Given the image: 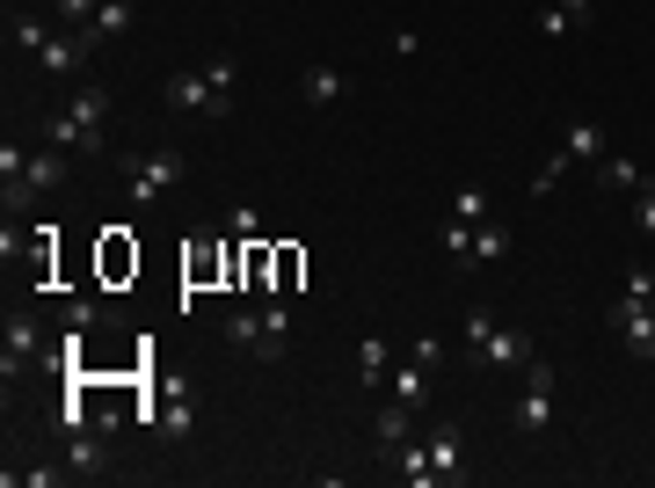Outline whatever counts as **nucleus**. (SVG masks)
Here are the masks:
<instances>
[{
  "label": "nucleus",
  "instance_id": "423d86ee",
  "mask_svg": "<svg viewBox=\"0 0 655 488\" xmlns=\"http://www.w3.org/2000/svg\"><path fill=\"white\" fill-rule=\"evenodd\" d=\"M481 350V365H503V372H525V358H532V336L517 328V321H488V336L474 342Z\"/></svg>",
  "mask_w": 655,
  "mask_h": 488
},
{
  "label": "nucleus",
  "instance_id": "39448f33",
  "mask_svg": "<svg viewBox=\"0 0 655 488\" xmlns=\"http://www.w3.org/2000/svg\"><path fill=\"white\" fill-rule=\"evenodd\" d=\"M423 452H430V466H437V481L444 488L466 481V430L459 423H430V430H423Z\"/></svg>",
  "mask_w": 655,
  "mask_h": 488
},
{
  "label": "nucleus",
  "instance_id": "9d476101",
  "mask_svg": "<svg viewBox=\"0 0 655 488\" xmlns=\"http://www.w3.org/2000/svg\"><path fill=\"white\" fill-rule=\"evenodd\" d=\"M255 314H263V342H255V358L277 365V358H285V342H291V306H285V299H269V306H255Z\"/></svg>",
  "mask_w": 655,
  "mask_h": 488
},
{
  "label": "nucleus",
  "instance_id": "20e7f679",
  "mask_svg": "<svg viewBox=\"0 0 655 488\" xmlns=\"http://www.w3.org/2000/svg\"><path fill=\"white\" fill-rule=\"evenodd\" d=\"M605 328L627 342V358H655V306H648V299L619 292V299L605 306Z\"/></svg>",
  "mask_w": 655,
  "mask_h": 488
},
{
  "label": "nucleus",
  "instance_id": "412c9836",
  "mask_svg": "<svg viewBox=\"0 0 655 488\" xmlns=\"http://www.w3.org/2000/svg\"><path fill=\"white\" fill-rule=\"evenodd\" d=\"M342 88H350V80H342L336 66H306V102H342Z\"/></svg>",
  "mask_w": 655,
  "mask_h": 488
},
{
  "label": "nucleus",
  "instance_id": "c9c22d12",
  "mask_svg": "<svg viewBox=\"0 0 655 488\" xmlns=\"http://www.w3.org/2000/svg\"><path fill=\"white\" fill-rule=\"evenodd\" d=\"M627 292H633V299H648V306H655V277H648V270H627Z\"/></svg>",
  "mask_w": 655,
  "mask_h": 488
},
{
  "label": "nucleus",
  "instance_id": "f8f14e48",
  "mask_svg": "<svg viewBox=\"0 0 655 488\" xmlns=\"http://www.w3.org/2000/svg\"><path fill=\"white\" fill-rule=\"evenodd\" d=\"M387 460H393V474H401V481H408V488H444V481H437V466H430V452H423V438L393 445Z\"/></svg>",
  "mask_w": 655,
  "mask_h": 488
},
{
  "label": "nucleus",
  "instance_id": "4be33fe9",
  "mask_svg": "<svg viewBox=\"0 0 655 488\" xmlns=\"http://www.w3.org/2000/svg\"><path fill=\"white\" fill-rule=\"evenodd\" d=\"M437 248H444V255H452V263L466 270V248H474V226H466V220H444V226H437Z\"/></svg>",
  "mask_w": 655,
  "mask_h": 488
},
{
  "label": "nucleus",
  "instance_id": "cd10ccee",
  "mask_svg": "<svg viewBox=\"0 0 655 488\" xmlns=\"http://www.w3.org/2000/svg\"><path fill=\"white\" fill-rule=\"evenodd\" d=\"M568 29H576L568 8H539V37H568Z\"/></svg>",
  "mask_w": 655,
  "mask_h": 488
},
{
  "label": "nucleus",
  "instance_id": "393cba45",
  "mask_svg": "<svg viewBox=\"0 0 655 488\" xmlns=\"http://www.w3.org/2000/svg\"><path fill=\"white\" fill-rule=\"evenodd\" d=\"M161 438H190V393H175V401H168V409H161Z\"/></svg>",
  "mask_w": 655,
  "mask_h": 488
},
{
  "label": "nucleus",
  "instance_id": "4468645a",
  "mask_svg": "<svg viewBox=\"0 0 655 488\" xmlns=\"http://www.w3.org/2000/svg\"><path fill=\"white\" fill-rule=\"evenodd\" d=\"M509 423H517L525 438H532V430H546V423H554V387H525V401L509 409Z\"/></svg>",
  "mask_w": 655,
  "mask_h": 488
},
{
  "label": "nucleus",
  "instance_id": "5701e85b",
  "mask_svg": "<svg viewBox=\"0 0 655 488\" xmlns=\"http://www.w3.org/2000/svg\"><path fill=\"white\" fill-rule=\"evenodd\" d=\"M568 168H576V153H568V147H554V153H546V161H539V175H532V190L546 197V190H554V183H560V175H568Z\"/></svg>",
  "mask_w": 655,
  "mask_h": 488
},
{
  "label": "nucleus",
  "instance_id": "72a5a7b5",
  "mask_svg": "<svg viewBox=\"0 0 655 488\" xmlns=\"http://www.w3.org/2000/svg\"><path fill=\"white\" fill-rule=\"evenodd\" d=\"M45 37H51V29H45V23H29V15L15 23V45H23V51H45Z\"/></svg>",
  "mask_w": 655,
  "mask_h": 488
},
{
  "label": "nucleus",
  "instance_id": "bb28decb",
  "mask_svg": "<svg viewBox=\"0 0 655 488\" xmlns=\"http://www.w3.org/2000/svg\"><path fill=\"white\" fill-rule=\"evenodd\" d=\"M226 234H234V241H255V234H263L255 204H234V212H226Z\"/></svg>",
  "mask_w": 655,
  "mask_h": 488
},
{
  "label": "nucleus",
  "instance_id": "6ab92c4d",
  "mask_svg": "<svg viewBox=\"0 0 655 488\" xmlns=\"http://www.w3.org/2000/svg\"><path fill=\"white\" fill-rule=\"evenodd\" d=\"M387 358H393V350H387L379 336L357 342V379H364V387H379V379H387Z\"/></svg>",
  "mask_w": 655,
  "mask_h": 488
},
{
  "label": "nucleus",
  "instance_id": "a211bd4d",
  "mask_svg": "<svg viewBox=\"0 0 655 488\" xmlns=\"http://www.w3.org/2000/svg\"><path fill=\"white\" fill-rule=\"evenodd\" d=\"M226 342L255 358V342H263V314H255V306H241V314H226Z\"/></svg>",
  "mask_w": 655,
  "mask_h": 488
},
{
  "label": "nucleus",
  "instance_id": "1a4fd4ad",
  "mask_svg": "<svg viewBox=\"0 0 655 488\" xmlns=\"http://www.w3.org/2000/svg\"><path fill=\"white\" fill-rule=\"evenodd\" d=\"M37 321H23V314H8V358H0V372H8V379H15V372L23 365H37V358H45V350H37Z\"/></svg>",
  "mask_w": 655,
  "mask_h": 488
},
{
  "label": "nucleus",
  "instance_id": "7c9ffc66",
  "mask_svg": "<svg viewBox=\"0 0 655 488\" xmlns=\"http://www.w3.org/2000/svg\"><path fill=\"white\" fill-rule=\"evenodd\" d=\"M23 168H29V153L15 147V139H8V147H0V183H15V175H23Z\"/></svg>",
  "mask_w": 655,
  "mask_h": 488
},
{
  "label": "nucleus",
  "instance_id": "ddd939ff",
  "mask_svg": "<svg viewBox=\"0 0 655 488\" xmlns=\"http://www.w3.org/2000/svg\"><path fill=\"white\" fill-rule=\"evenodd\" d=\"M23 183L37 197H51L59 183H66V147H45V153H29V168H23Z\"/></svg>",
  "mask_w": 655,
  "mask_h": 488
},
{
  "label": "nucleus",
  "instance_id": "c85d7f7f",
  "mask_svg": "<svg viewBox=\"0 0 655 488\" xmlns=\"http://www.w3.org/2000/svg\"><path fill=\"white\" fill-rule=\"evenodd\" d=\"M408 358H415V365H430V372H437V365H444V342H437V336H415V342H408Z\"/></svg>",
  "mask_w": 655,
  "mask_h": 488
},
{
  "label": "nucleus",
  "instance_id": "9b49d317",
  "mask_svg": "<svg viewBox=\"0 0 655 488\" xmlns=\"http://www.w3.org/2000/svg\"><path fill=\"white\" fill-rule=\"evenodd\" d=\"M371 438H379V452H393V445H408V438H415V409L387 393V409L371 415Z\"/></svg>",
  "mask_w": 655,
  "mask_h": 488
},
{
  "label": "nucleus",
  "instance_id": "0eeeda50",
  "mask_svg": "<svg viewBox=\"0 0 655 488\" xmlns=\"http://www.w3.org/2000/svg\"><path fill=\"white\" fill-rule=\"evenodd\" d=\"M66 474H80V481H102V474H110V445H102V430H73L66 438Z\"/></svg>",
  "mask_w": 655,
  "mask_h": 488
},
{
  "label": "nucleus",
  "instance_id": "f03ea898",
  "mask_svg": "<svg viewBox=\"0 0 655 488\" xmlns=\"http://www.w3.org/2000/svg\"><path fill=\"white\" fill-rule=\"evenodd\" d=\"M124 190H131V212H153L161 197L182 183V153L175 147H153V153H124Z\"/></svg>",
  "mask_w": 655,
  "mask_h": 488
},
{
  "label": "nucleus",
  "instance_id": "f3484780",
  "mask_svg": "<svg viewBox=\"0 0 655 488\" xmlns=\"http://www.w3.org/2000/svg\"><path fill=\"white\" fill-rule=\"evenodd\" d=\"M503 255H509V234H503V226H474V248H466V270H481V263H503Z\"/></svg>",
  "mask_w": 655,
  "mask_h": 488
},
{
  "label": "nucleus",
  "instance_id": "473e14b6",
  "mask_svg": "<svg viewBox=\"0 0 655 488\" xmlns=\"http://www.w3.org/2000/svg\"><path fill=\"white\" fill-rule=\"evenodd\" d=\"M23 241H29V234H23V226H15V220L0 226V263H15V255H23Z\"/></svg>",
  "mask_w": 655,
  "mask_h": 488
},
{
  "label": "nucleus",
  "instance_id": "f257e3e1",
  "mask_svg": "<svg viewBox=\"0 0 655 488\" xmlns=\"http://www.w3.org/2000/svg\"><path fill=\"white\" fill-rule=\"evenodd\" d=\"M102 117H110V88H96V80H80L73 88V102L59 110V117L45 124L51 147H73V153H102Z\"/></svg>",
  "mask_w": 655,
  "mask_h": 488
},
{
  "label": "nucleus",
  "instance_id": "dca6fc26",
  "mask_svg": "<svg viewBox=\"0 0 655 488\" xmlns=\"http://www.w3.org/2000/svg\"><path fill=\"white\" fill-rule=\"evenodd\" d=\"M387 393H393V401H408V409H423V401H430V365H415V358H408V365L387 379Z\"/></svg>",
  "mask_w": 655,
  "mask_h": 488
},
{
  "label": "nucleus",
  "instance_id": "f704fd0d",
  "mask_svg": "<svg viewBox=\"0 0 655 488\" xmlns=\"http://www.w3.org/2000/svg\"><path fill=\"white\" fill-rule=\"evenodd\" d=\"M218 270V248L212 241H197V255H190V277H212Z\"/></svg>",
  "mask_w": 655,
  "mask_h": 488
},
{
  "label": "nucleus",
  "instance_id": "c756f323",
  "mask_svg": "<svg viewBox=\"0 0 655 488\" xmlns=\"http://www.w3.org/2000/svg\"><path fill=\"white\" fill-rule=\"evenodd\" d=\"M51 8H59V15L80 29V23H96V8H102V0H51Z\"/></svg>",
  "mask_w": 655,
  "mask_h": 488
},
{
  "label": "nucleus",
  "instance_id": "a878e982",
  "mask_svg": "<svg viewBox=\"0 0 655 488\" xmlns=\"http://www.w3.org/2000/svg\"><path fill=\"white\" fill-rule=\"evenodd\" d=\"M204 74H212V88H218V96H234V80H241V66H234L226 51H212V59H204Z\"/></svg>",
  "mask_w": 655,
  "mask_h": 488
},
{
  "label": "nucleus",
  "instance_id": "b1692460",
  "mask_svg": "<svg viewBox=\"0 0 655 488\" xmlns=\"http://www.w3.org/2000/svg\"><path fill=\"white\" fill-rule=\"evenodd\" d=\"M452 220H466V226H481V220H488V190H481V183H466V190L452 197Z\"/></svg>",
  "mask_w": 655,
  "mask_h": 488
},
{
  "label": "nucleus",
  "instance_id": "e433bc0d",
  "mask_svg": "<svg viewBox=\"0 0 655 488\" xmlns=\"http://www.w3.org/2000/svg\"><path fill=\"white\" fill-rule=\"evenodd\" d=\"M554 8H568L576 23H582V15H597V0H554Z\"/></svg>",
  "mask_w": 655,
  "mask_h": 488
},
{
  "label": "nucleus",
  "instance_id": "2eb2a0df",
  "mask_svg": "<svg viewBox=\"0 0 655 488\" xmlns=\"http://www.w3.org/2000/svg\"><path fill=\"white\" fill-rule=\"evenodd\" d=\"M597 183H605V190H619V197H633V190H648V175L633 168L627 153H605V161H597Z\"/></svg>",
  "mask_w": 655,
  "mask_h": 488
},
{
  "label": "nucleus",
  "instance_id": "7ed1b4c3",
  "mask_svg": "<svg viewBox=\"0 0 655 488\" xmlns=\"http://www.w3.org/2000/svg\"><path fill=\"white\" fill-rule=\"evenodd\" d=\"M161 102H168L175 117H204V124L234 117V96H218V88H212V74H204V66H197V74H168V88H161Z\"/></svg>",
  "mask_w": 655,
  "mask_h": 488
},
{
  "label": "nucleus",
  "instance_id": "6e6552de",
  "mask_svg": "<svg viewBox=\"0 0 655 488\" xmlns=\"http://www.w3.org/2000/svg\"><path fill=\"white\" fill-rule=\"evenodd\" d=\"M124 29H131V0H102L96 23H80L73 37H80V51H96V45H110V37H124Z\"/></svg>",
  "mask_w": 655,
  "mask_h": 488
},
{
  "label": "nucleus",
  "instance_id": "2f4dec72",
  "mask_svg": "<svg viewBox=\"0 0 655 488\" xmlns=\"http://www.w3.org/2000/svg\"><path fill=\"white\" fill-rule=\"evenodd\" d=\"M633 226H641V234H655V190H633Z\"/></svg>",
  "mask_w": 655,
  "mask_h": 488
},
{
  "label": "nucleus",
  "instance_id": "aec40b11",
  "mask_svg": "<svg viewBox=\"0 0 655 488\" xmlns=\"http://www.w3.org/2000/svg\"><path fill=\"white\" fill-rule=\"evenodd\" d=\"M560 147L576 153V161H605V132H597V124H568V139H560Z\"/></svg>",
  "mask_w": 655,
  "mask_h": 488
}]
</instances>
